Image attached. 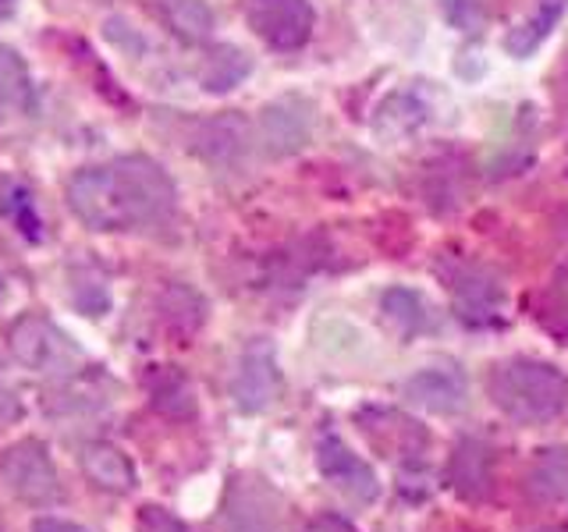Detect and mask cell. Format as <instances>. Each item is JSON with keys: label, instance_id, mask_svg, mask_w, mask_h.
Returning a JSON list of instances; mask_svg holds the SVG:
<instances>
[{"label": "cell", "instance_id": "obj_1", "mask_svg": "<svg viewBox=\"0 0 568 532\" xmlns=\"http://www.w3.org/2000/svg\"><path fill=\"white\" fill-rule=\"evenodd\" d=\"M68 206L93 231H139L174 209V185L153 160L121 156L71 177Z\"/></svg>", "mask_w": 568, "mask_h": 532}, {"label": "cell", "instance_id": "obj_2", "mask_svg": "<svg viewBox=\"0 0 568 532\" xmlns=\"http://www.w3.org/2000/svg\"><path fill=\"white\" fill-rule=\"evenodd\" d=\"M487 390L508 419L526 426L550 422L568 405V377L558 366L537 359L497 362L487 377Z\"/></svg>", "mask_w": 568, "mask_h": 532}, {"label": "cell", "instance_id": "obj_3", "mask_svg": "<svg viewBox=\"0 0 568 532\" xmlns=\"http://www.w3.org/2000/svg\"><path fill=\"white\" fill-rule=\"evenodd\" d=\"M0 475H4L8 490L18 497V501L36 504V508L58 504L64 497L58 469H53V461H50L43 443H36V440L14 443V448L0 458Z\"/></svg>", "mask_w": 568, "mask_h": 532}, {"label": "cell", "instance_id": "obj_4", "mask_svg": "<svg viewBox=\"0 0 568 532\" xmlns=\"http://www.w3.org/2000/svg\"><path fill=\"white\" fill-rule=\"evenodd\" d=\"M11 351L26 369L47 372V377H61L79 362V348L68 341L64 330H58L43 316H26L22 324H14Z\"/></svg>", "mask_w": 568, "mask_h": 532}, {"label": "cell", "instance_id": "obj_5", "mask_svg": "<svg viewBox=\"0 0 568 532\" xmlns=\"http://www.w3.org/2000/svg\"><path fill=\"white\" fill-rule=\"evenodd\" d=\"M248 29L274 50H298L313 35V4L310 0H248Z\"/></svg>", "mask_w": 568, "mask_h": 532}, {"label": "cell", "instance_id": "obj_6", "mask_svg": "<svg viewBox=\"0 0 568 532\" xmlns=\"http://www.w3.org/2000/svg\"><path fill=\"white\" fill-rule=\"evenodd\" d=\"M224 522L227 532H281V497L263 479H231Z\"/></svg>", "mask_w": 568, "mask_h": 532}, {"label": "cell", "instance_id": "obj_7", "mask_svg": "<svg viewBox=\"0 0 568 532\" xmlns=\"http://www.w3.org/2000/svg\"><path fill=\"white\" fill-rule=\"evenodd\" d=\"M231 395H235V405L242 412L256 416L266 412L277 395H281V369L274 362V348L266 341L248 345L242 362L235 369V383H231Z\"/></svg>", "mask_w": 568, "mask_h": 532}, {"label": "cell", "instance_id": "obj_8", "mask_svg": "<svg viewBox=\"0 0 568 532\" xmlns=\"http://www.w3.org/2000/svg\"><path fill=\"white\" fill-rule=\"evenodd\" d=\"M316 469L324 472V479L334 487L348 493L352 501H377V475H373V469L366 466V461L359 454H352L345 448V440L337 433H324L316 443Z\"/></svg>", "mask_w": 568, "mask_h": 532}, {"label": "cell", "instance_id": "obj_9", "mask_svg": "<svg viewBox=\"0 0 568 532\" xmlns=\"http://www.w3.org/2000/svg\"><path fill=\"white\" fill-rule=\"evenodd\" d=\"M448 291L455 298V309L466 324H490L501 313L505 291L487 270H479L473 263H455V270H444Z\"/></svg>", "mask_w": 568, "mask_h": 532}, {"label": "cell", "instance_id": "obj_10", "mask_svg": "<svg viewBox=\"0 0 568 532\" xmlns=\"http://www.w3.org/2000/svg\"><path fill=\"white\" fill-rule=\"evenodd\" d=\"M402 395L408 401L430 408V412H437V416H455L466 408L469 387H466V377H462L455 366L444 362V366H426L416 372V377H408Z\"/></svg>", "mask_w": 568, "mask_h": 532}, {"label": "cell", "instance_id": "obj_11", "mask_svg": "<svg viewBox=\"0 0 568 532\" xmlns=\"http://www.w3.org/2000/svg\"><path fill=\"white\" fill-rule=\"evenodd\" d=\"M359 426H363V433L377 443V448H384L390 458L426 451V433L419 430V422L390 412V408H369V412L359 416Z\"/></svg>", "mask_w": 568, "mask_h": 532}, {"label": "cell", "instance_id": "obj_12", "mask_svg": "<svg viewBox=\"0 0 568 532\" xmlns=\"http://www.w3.org/2000/svg\"><path fill=\"white\" fill-rule=\"evenodd\" d=\"M263 142L271 153H295L302 150V142L310 139V114L306 106L295 100H281L274 106H266L260 121Z\"/></svg>", "mask_w": 568, "mask_h": 532}, {"label": "cell", "instance_id": "obj_13", "mask_svg": "<svg viewBox=\"0 0 568 532\" xmlns=\"http://www.w3.org/2000/svg\"><path fill=\"white\" fill-rule=\"evenodd\" d=\"M36 111V89L26 61L11 47H0V124L29 117Z\"/></svg>", "mask_w": 568, "mask_h": 532}, {"label": "cell", "instance_id": "obj_14", "mask_svg": "<svg viewBox=\"0 0 568 532\" xmlns=\"http://www.w3.org/2000/svg\"><path fill=\"white\" fill-rule=\"evenodd\" d=\"M82 469L85 475L93 479V483L100 490H111V493H129L135 487V469L132 461L124 458L118 448H111V443H89V448H82Z\"/></svg>", "mask_w": 568, "mask_h": 532}, {"label": "cell", "instance_id": "obj_15", "mask_svg": "<svg viewBox=\"0 0 568 532\" xmlns=\"http://www.w3.org/2000/svg\"><path fill=\"white\" fill-rule=\"evenodd\" d=\"M245 146H248V121L239 114H224L217 121L203 124V132H200V153L217 160V164L239 160Z\"/></svg>", "mask_w": 568, "mask_h": 532}, {"label": "cell", "instance_id": "obj_16", "mask_svg": "<svg viewBox=\"0 0 568 532\" xmlns=\"http://www.w3.org/2000/svg\"><path fill=\"white\" fill-rule=\"evenodd\" d=\"M160 18L185 43H206L213 32V11L206 0H156Z\"/></svg>", "mask_w": 568, "mask_h": 532}, {"label": "cell", "instance_id": "obj_17", "mask_svg": "<svg viewBox=\"0 0 568 532\" xmlns=\"http://www.w3.org/2000/svg\"><path fill=\"white\" fill-rule=\"evenodd\" d=\"M565 8H568V0H540L537 11H532L523 25L511 29V35L505 40L508 53H515V58H526V53L537 50L547 40V35L555 32V25H558V18L565 14Z\"/></svg>", "mask_w": 568, "mask_h": 532}, {"label": "cell", "instance_id": "obj_18", "mask_svg": "<svg viewBox=\"0 0 568 532\" xmlns=\"http://www.w3.org/2000/svg\"><path fill=\"white\" fill-rule=\"evenodd\" d=\"M529 493L537 501H568V448L537 454L529 469Z\"/></svg>", "mask_w": 568, "mask_h": 532}, {"label": "cell", "instance_id": "obj_19", "mask_svg": "<svg viewBox=\"0 0 568 532\" xmlns=\"http://www.w3.org/2000/svg\"><path fill=\"white\" fill-rule=\"evenodd\" d=\"M487 448L479 440H462L458 451L452 458V487L462 493V497H484L487 493Z\"/></svg>", "mask_w": 568, "mask_h": 532}, {"label": "cell", "instance_id": "obj_20", "mask_svg": "<svg viewBox=\"0 0 568 532\" xmlns=\"http://www.w3.org/2000/svg\"><path fill=\"white\" fill-rule=\"evenodd\" d=\"M248 71H253V64H248V58L242 50L217 47L203 64V85L210 89V93H227V89H235Z\"/></svg>", "mask_w": 568, "mask_h": 532}, {"label": "cell", "instance_id": "obj_21", "mask_svg": "<svg viewBox=\"0 0 568 532\" xmlns=\"http://www.w3.org/2000/svg\"><path fill=\"white\" fill-rule=\"evenodd\" d=\"M384 313L390 324H398V330L419 334L426 327V301L413 291V288H390L384 291Z\"/></svg>", "mask_w": 568, "mask_h": 532}, {"label": "cell", "instance_id": "obj_22", "mask_svg": "<svg viewBox=\"0 0 568 532\" xmlns=\"http://www.w3.org/2000/svg\"><path fill=\"white\" fill-rule=\"evenodd\" d=\"M153 405L168 416H192V390L178 372H160L153 380Z\"/></svg>", "mask_w": 568, "mask_h": 532}, {"label": "cell", "instance_id": "obj_23", "mask_svg": "<svg viewBox=\"0 0 568 532\" xmlns=\"http://www.w3.org/2000/svg\"><path fill=\"white\" fill-rule=\"evenodd\" d=\"M444 18H448V25L458 29V32H479L487 22V4L484 0H437Z\"/></svg>", "mask_w": 568, "mask_h": 532}, {"label": "cell", "instance_id": "obj_24", "mask_svg": "<svg viewBox=\"0 0 568 532\" xmlns=\"http://www.w3.org/2000/svg\"><path fill=\"white\" fill-rule=\"evenodd\" d=\"M4 213L14 221V227L22 231L26 238H40V217H36V206H32V195L22 185H11L8 200H4Z\"/></svg>", "mask_w": 568, "mask_h": 532}, {"label": "cell", "instance_id": "obj_25", "mask_svg": "<svg viewBox=\"0 0 568 532\" xmlns=\"http://www.w3.org/2000/svg\"><path fill=\"white\" fill-rule=\"evenodd\" d=\"M139 532H185V525L178 519H171L164 508H142Z\"/></svg>", "mask_w": 568, "mask_h": 532}, {"label": "cell", "instance_id": "obj_26", "mask_svg": "<svg viewBox=\"0 0 568 532\" xmlns=\"http://www.w3.org/2000/svg\"><path fill=\"white\" fill-rule=\"evenodd\" d=\"M302 532H355L345 519H337V514H320V519H313Z\"/></svg>", "mask_w": 568, "mask_h": 532}, {"label": "cell", "instance_id": "obj_27", "mask_svg": "<svg viewBox=\"0 0 568 532\" xmlns=\"http://www.w3.org/2000/svg\"><path fill=\"white\" fill-rule=\"evenodd\" d=\"M32 532H89V529H82L75 522H64V519H40Z\"/></svg>", "mask_w": 568, "mask_h": 532}, {"label": "cell", "instance_id": "obj_28", "mask_svg": "<svg viewBox=\"0 0 568 532\" xmlns=\"http://www.w3.org/2000/svg\"><path fill=\"white\" fill-rule=\"evenodd\" d=\"M11 11H14V0H0V18L11 14Z\"/></svg>", "mask_w": 568, "mask_h": 532}, {"label": "cell", "instance_id": "obj_29", "mask_svg": "<svg viewBox=\"0 0 568 532\" xmlns=\"http://www.w3.org/2000/svg\"><path fill=\"white\" fill-rule=\"evenodd\" d=\"M0 295H4V284H0Z\"/></svg>", "mask_w": 568, "mask_h": 532}]
</instances>
